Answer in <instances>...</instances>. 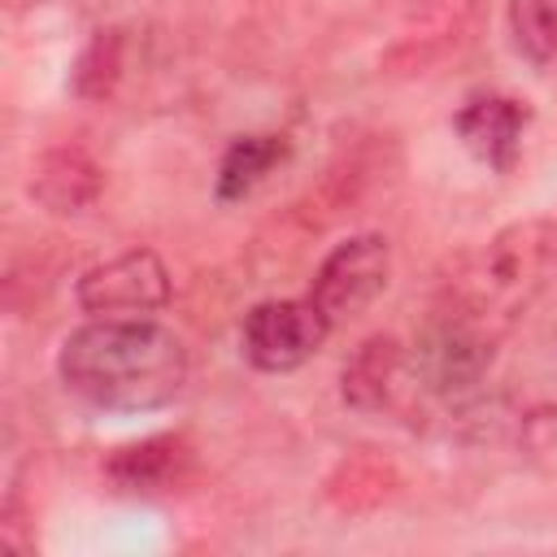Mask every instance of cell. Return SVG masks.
Returning a JSON list of instances; mask_svg holds the SVG:
<instances>
[{"label":"cell","instance_id":"1","mask_svg":"<svg viewBox=\"0 0 557 557\" xmlns=\"http://www.w3.org/2000/svg\"><path fill=\"white\" fill-rule=\"evenodd\" d=\"M57 374L96 409L148 413L183 392L187 348L170 326L152 318H91L65 335Z\"/></svg>","mask_w":557,"mask_h":557},{"label":"cell","instance_id":"2","mask_svg":"<svg viewBox=\"0 0 557 557\" xmlns=\"http://www.w3.org/2000/svg\"><path fill=\"white\" fill-rule=\"evenodd\" d=\"M548 265V226L522 222L500 235H492L461 270L448 278V305L444 313H457L487 335H496L540 287V274Z\"/></svg>","mask_w":557,"mask_h":557},{"label":"cell","instance_id":"3","mask_svg":"<svg viewBox=\"0 0 557 557\" xmlns=\"http://www.w3.org/2000/svg\"><path fill=\"white\" fill-rule=\"evenodd\" d=\"M331 335V318L309 300H261L244 313V331H239V344H244V357L265 370V374H283V370H296L305 366Z\"/></svg>","mask_w":557,"mask_h":557},{"label":"cell","instance_id":"4","mask_svg":"<svg viewBox=\"0 0 557 557\" xmlns=\"http://www.w3.org/2000/svg\"><path fill=\"white\" fill-rule=\"evenodd\" d=\"M392 274V248L383 235H348L344 244H335L309 287V300L335 322H348L357 313H366L379 292L387 287Z\"/></svg>","mask_w":557,"mask_h":557},{"label":"cell","instance_id":"5","mask_svg":"<svg viewBox=\"0 0 557 557\" xmlns=\"http://www.w3.org/2000/svg\"><path fill=\"white\" fill-rule=\"evenodd\" d=\"M170 300V274L157 252L131 248L78 278V305L91 318H148Z\"/></svg>","mask_w":557,"mask_h":557},{"label":"cell","instance_id":"6","mask_svg":"<svg viewBox=\"0 0 557 557\" xmlns=\"http://www.w3.org/2000/svg\"><path fill=\"white\" fill-rule=\"evenodd\" d=\"M531 126V109L513 96H470L457 113H453V131L457 139L492 170H513L522 135Z\"/></svg>","mask_w":557,"mask_h":557},{"label":"cell","instance_id":"7","mask_svg":"<svg viewBox=\"0 0 557 557\" xmlns=\"http://www.w3.org/2000/svg\"><path fill=\"white\" fill-rule=\"evenodd\" d=\"M405 383H418L413 361L400 352L396 339H383V335L366 339L357 348V357L344 366V400L366 413L392 409L396 396L405 392Z\"/></svg>","mask_w":557,"mask_h":557},{"label":"cell","instance_id":"8","mask_svg":"<svg viewBox=\"0 0 557 557\" xmlns=\"http://www.w3.org/2000/svg\"><path fill=\"white\" fill-rule=\"evenodd\" d=\"M100 165L83 148H48L30 170V196L48 213H83L100 196Z\"/></svg>","mask_w":557,"mask_h":557},{"label":"cell","instance_id":"9","mask_svg":"<svg viewBox=\"0 0 557 557\" xmlns=\"http://www.w3.org/2000/svg\"><path fill=\"white\" fill-rule=\"evenodd\" d=\"M287 157L283 135H239L218 161V200H244Z\"/></svg>","mask_w":557,"mask_h":557},{"label":"cell","instance_id":"10","mask_svg":"<svg viewBox=\"0 0 557 557\" xmlns=\"http://www.w3.org/2000/svg\"><path fill=\"white\" fill-rule=\"evenodd\" d=\"M509 35L531 65L557 70V0H509Z\"/></svg>","mask_w":557,"mask_h":557},{"label":"cell","instance_id":"11","mask_svg":"<svg viewBox=\"0 0 557 557\" xmlns=\"http://www.w3.org/2000/svg\"><path fill=\"white\" fill-rule=\"evenodd\" d=\"M170 440H148V444H135V448H126L117 461H113V474L122 479V487H157L165 474H170V466H174V453H161Z\"/></svg>","mask_w":557,"mask_h":557}]
</instances>
